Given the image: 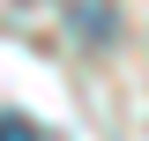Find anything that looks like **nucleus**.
Segmentation results:
<instances>
[{
	"label": "nucleus",
	"instance_id": "obj_1",
	"mask_svg": "<svg viewBox=\"0 0 149 141\" xmlns=\"http://www.w3.org/2000/svg\"><path fill=\"white\" fill-rule=\"evenodd\" d=\"M0 141H45V134H37L22 111H0Z\"/></svg>",
	"mask_w": 149,
	"mask_h": 141
}]
</instances>
